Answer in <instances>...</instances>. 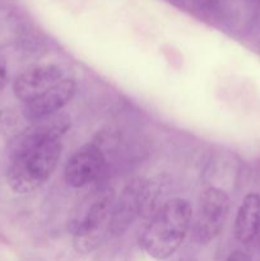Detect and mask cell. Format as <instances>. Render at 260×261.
<instances>
[{"label":"cell","instance_id":"obj_1","mask_svg":"<svg viewBox=\"0 0 260 261\" xmlns=\"http://www.w3.org/2000/svg\"><path fill=\"white\" fill-rule=\"evenodd\" d=\"M60 140L37 142L20 135L15 142L7 171L13 191L28 194L37 190L53 176L61 157Z\"/></svg>","mask_w":260,"mask_h":261},{"label":"cell","instance_id":"obj_2","mask_svg":"<svg viewBox=\"0 0 260 261\" xmlns=\"http://www.w3.org/2000/svg\"><path fill=\"white\" fill-rule=\"evenodd\" d=\"M191 223L193 206L188 200L173 198L165 201L145 227L140 245L153 259H168L183 245Z\"/></svg>","mask_w":260,"mask_h":261},{"label":"cell","instance_id":"obj_3","mask_svg":"<svg viewBox=\"0 0 260 261\" xmlns=\"http://www.w3.org/2000/svg\"><path fill=\"white\" fill-rule=\"evenodd\" d=\"M114 198L109 193L97 196L88 205L86 213L73 223L74 245L79 251L88 252L96 249L106 232H110Z\"/></svg>","mask_w":260,"mask_h":261},{"label":"cell","instance_id":"obj_4","mask_svg":"<svg viewBox=\"0 0 260 261\" xmlns=\"http://www.w3.org/2000/svg\"><path fill=\"white\" fill-rule=\"evenodd\" d=\"M229 198L218 188H209L199 198L198 211L193 224V237L198 244L213 241L228 218Z\"/></svg>","mask_w":260,"mask_h":261},{"label":"cell","instance_id":"obj_5","mask_svg":"<svg viewBox=\"0 0 260 261\" xmlns=\"http://www.w3.org/2000/svg\"><path fill=\"white\" fill-rule=\"evenodd\" d=\"M107 167L103 149L97 143H88L71 154L64 170L66 184L71 188L82 189L99 180Z\"/></svg>","mask_w":260,"mask_h":261},{"label":"cell","instance_id":"obj_6","mask_svg":"<svg viewBox=\"0 0 260 261\" xmlns=\"http://www.w3.org/2000/svg\"><path fill=\"white\" fill-rule=\"evenodd\" d=\"M64 79V70L55 64H43L25 69L13 83L14 96L23 103L42 94Z\"/></svg>","mask_w":260,"mask_h":261},{"label":"cell","instance_id":"obj_7","mask_svg":"<svg viewBox=\"0 0 260 261\" xmlns=\"http://www.w3.org/2000/svg\"><path fill=\"white\" fill-rule=\"evenodd\" d=\"M76 92V83L73 79L64 78L50 89L36 98L24 103L23 115L31 122L38 121L43 117L51 116L61 110L73 99Z\"/></svg>","mask_w":260,"mask_h":261},{"label":"cell","instance_id":"obj_8","mask_svg":"<svg viewBox=\"0 0 260 261\" xmlns=\"http://www.w3.org/2000/svg\"><path fill=\"white\" fill-rule=\"evenodd\" d=\"M142 178L132 181L120 195L119 200L114 203L110 223V232L122 234L133 222L140 217V186Z\"/></svg>","mask_w":260,"mask_h":261},{"label":"cell","instance_id":"obj_9","mask_svg":"<svg viewBox=\"0 0 260 261\" xmlns=\"http://www.w3.org/2000/svg\"><path fill=\"white\" fill-rule=\"evenodd\" d=\"M235 237L239 242L249 245L260 233V195L247 194L242 200L233 224Z\"/></svg>","mask_w":260,"mask_h":261},{"label":"cell","instance_id":"obj_10","mask_svg":"<svg viewBox=\"0 0 260 261\" xmlns=\"http://www.w3.org/2000/svg\"><path fill=\"white\" fill-rule=\"evenodd\" d=\"M168 185L166 175H157L142 181L140 186V217H149L158 211V201L162 198Z\"/></svg>","mask_w":260,"mask_h":261},{"label":"cell","instance_id":"obj_11","mask_svg":"<svg viewBox=\"0 0 260 261\" xmlns=\"http://www.w3.org/2000/svg\"><path fill=\"white\" fill-rule=\"evenodd\" d=\"M224 261H252L251 257L242 251H233L227 256Z\"/></svg>","mask_w":260,"mask_h":261},{"label":"cell","instance_id":"obj_12","mask_svg":"<svg viewBox=\"0 0 260 261\" xmlns=\"http://www.w3.org/2000/svg\"><path fill=\"white\" fill-rule=\"evenodd\" d=\"M5 83H7V70L3 65H0V91L4 88Z\"/></svg>","mask_w":260,"mask_h":261},{"label":"cell","instance_id":"obj_13","mask_svg":"<svg viewBox=\"0 0 260 261\" xmlns=\"http://www.w3.org/2000/svg\"><path fill=\"white\" fill-rule=\"evenodd\" d=\"M196 4H199L200 7H212L213 4H216L217 0H195Z\"/></svg>","mask_w":260,"mask_h":261}]
</instances>
